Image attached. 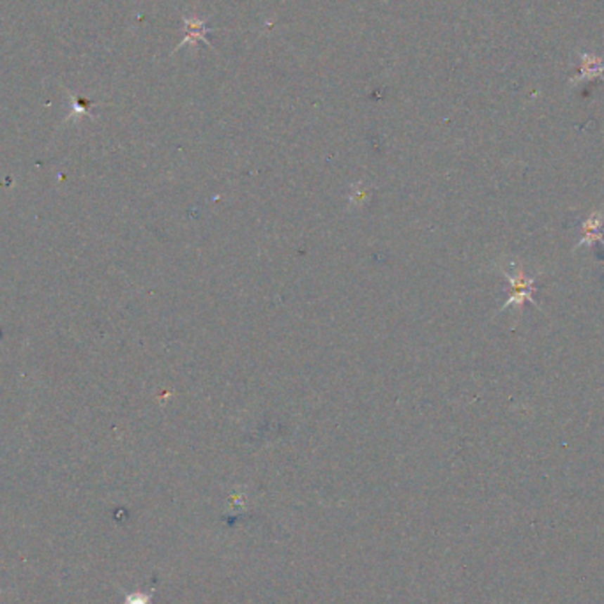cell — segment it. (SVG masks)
Here are the masks:
<instances>
[{"mask_svg":"<svg viewBox=\"0 0 604 604\" xmlns=\"http://www.w3.org/2000/svg\"><path fill=\"white\" fill-rule=\"evenodd\" d=\"M506 278L509 279L510 286H513V293H510V297L507 299L506 304L502 306V309L509 308V306H518V308H521V304H523V300H528L530 304L536 306V300H534L532 292L536 288H534V279L527 278L523 272V269H518L516 276L513 274H506Z\"/></svg>","mask_w":604,"mask_h":604,"instance_id":"1","label":"cell"},{"mask_svg":"<svg viewBox=\"0 0 604 604\" xmlns=\"http://www.w3.org/2000/svg\"><path fill=\"white\" fill-rule=\"evenodd\" d=\"M600 224H603V217H600V214L599 212L590 214V217L585 221V224H583L585 237H583V240L579 243V246L585 243L593 244L596 240H603V236H600Z\"/></svg>","mask_w":604,"mask_h":604,"instance_id":"2","label":"cell"}]
</instances>
